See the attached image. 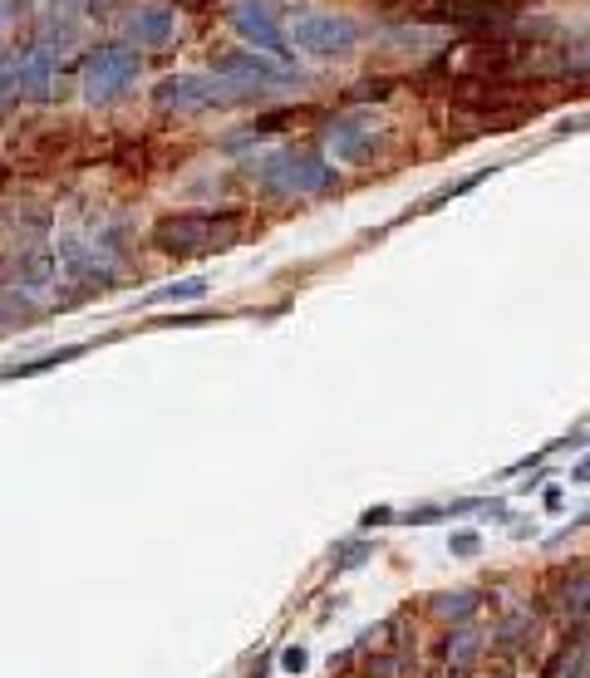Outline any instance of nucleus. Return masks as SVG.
Listing matches in <instances>:
<instances>
[{"instance_id": "nucleus-9", "label": "nucleus", "mask_w": 590, "mask_h": 678, "mask_svg": "<svg viewBox=\"0 0 590 678\" xmlns=\"http://www.w3.org/2000/svg\"><path fill=\"white\" fill-rule=\"evenodd\" d=\"M123 34H129L133 50H163L177 34V10L163 0H139V6L123 16Z\"/></svg>"}, {"instance_id": "nucleus-5", "label": "nucleus", "mask_w": 590, "mask_h": 678, "mask_svg": "<svg viewBox=\"0 0 590 678\" xmlns=\"http://www.w3.org/2000/svg\"><path fill=\"white\" fill-rule=\"evenodd\" d=\"M359 40H365L359 20L330 16V10H305V16H295L291 26H286V44H291V50L315 54V60H330V54L359 50Z\"/></svg>"}, {"instance_id": "nucleus-14", "label": "nucleus", "mask_w": 590, "mask_h": 678, "mask_svg": "<svg viewBox=\"0 0 590 678\" xmlns=\"http://www.w3.org/2000/svg\"><path fill=\"white\" fill-rule=\"evenodd\" d=\"M492 178V168H482V172H468L462 182H448V188H438L434 198H428L424 206H442V202H452V198H462V192H472V188H482V182Z\"/></svg>"}, {"instance_id": "nucleus-21", "label": "nucleus", "mask_w": 590, "mask_h": 678, "mask_svg": "<svg viewBox=\"0 0 590 678\" xmlns=\"http://www.w3.org/2000/svg\"><path fill=\"white\" fill-rule=\"evenodd\" d=\"M6 30H10V0H0V40H6Z\"/></svg>"}, {"instance_id": "nucleus-10", "label": "nucleus", "mask_w": 590, "mask_h": 678, "mask_svg": "<svg viewBox=\"0 0 590 678\" xmlns=\"http://www.w3.org/2000/svg\"><path fill=\"white\" fill-rule=\"evenodd\" d=\"M212 241H217V246H232L236 236H217V222H212V216H167V222L157 226V246L177 251V256L212 246Z\"/></svg>"}, {"instance_id": "nucleus-18", "label": "nucleus", "mask_w": 590, "mask_h": 678, "mask_svg": "<svg viewBox=\"0 0 590 678\" xmlns=\"http://www.w3.org/2000/svg\"><path fill=\"white\" fill-rule=\"evenodd\" d=\"M448 550H452V556H478V550H482V536H478V532H452V536H448Z\"/></svg>"}, {"instance_id": "nucleus-16", "label": "nucleus", "mask_w": 590, "mask_h": 678, "mask_svg": "<svg viewBox=\"0 0 590 678\" xmlns=\"http://www.w3.org/2000/svg\"><path fill=\"white\" fill-rule=\"evenodd\" d=\"M472 605H478V590H452V595H442L434 610H438V615H468Z\"/></svg>"}, {"instance_id": "nucleus-22", "label": "nucleus", "mask_w": 590, "mask_h": 678, "mask_svg": "<svg viewBox=\"0 0 590 678\" xmlns=\"http://www.w3.org/2000/svg\"><path fill=\"white\" fill-rule=\"evenodd\" d=\"M571 482H590V457H586V463H581V467H576V473H571Z\"/></svg>"}, {"instance_id": "nucleus-3", "label": "nucleus", "mask_w": 590, "mask_h": 678, "mask_svg": "<svg viewBox=\"0 0 590 678\" xmlns=\"http://www.w3.org/2000/svg\"><path fill=\"white\" fill-rule=\"evenodd\" d=\"M157 109H173V113H207V109H232V103H246L256 99L246 84L236 79H222V74H167L163 84L153 89Z\"/></svg>"}, {"instance_id": "nucleus-12", "label": "nucleus", "mask_w": 590, "mask_h": 678, "mask_svg": "<svg viewBox=\"0 0 590 678\" xmlns=\"http://www.w3.org/2000/svg\"><path fill=\"white\" fill-rule=\"evenodd\" d=\"M207 291H212L207 275H187V281H167V285H157L153 295H143V305H187V301H202Z\"/></svg>"}, {"instance_id": "nucleus-20", "label": "nucleus", "mask_w": 590, "mask_h": 678, "mask_svg": "<svg viewBox=\"0 0 590 678\" xmlns=\"http://www.w3.org/2000/svg\"><path fill=\"white\" fill-rule=\"evenodd\" d=\"M281 669H286V674H301V669H305V649L295 645V649L281 654Z\"/></svg>"}, {"instance_id": "nucleus-8", "label": "nucleus", "mask_w": 590, "mask_h": 678, "mask_svg": "<svg viewBox=\"0 0 590 678\" xmlns=\"http://www.w3.org/2000/svg\"><path fill=\"white\" fill-rule=\"evenodd\" d=\"M212 74L236 79V84H246L252 94H261V89H291V84H305L295 64H276V60H266V54H252V50H246V54H217Z\"/></svg>"}, {"instance_id": "nucleus-4", "label": "nucleus", "mask_w": 590, "mask_h": 678, "mask_svg": "<svg viewBox=\"0 0 590 678\" xmlns=\"http://www.w3.org/2000/svg\"><path fill=\"white\" fill-rule=\"evenodd\" d=\"M139 74H143V60L133 44H99L84 60V69H79V94L99 109V103H113L119 94H129L139 84Z\"/></svg>"}, {"instance_id": "nucleus-11", "label": "nucleus", "mask_w": 590, "mask_h": 678, "mask_svg": "<svg viewBox=\"0 0 590 678\" xmlns=\"http://www.w3.org/2000/svg\"><path fill=\"white\" fill-rule=\"evenodd\" d=\"M54 64H60V54H50L44 44L20 54V99H50Z\"/></svg>"}, {"instance_id": "nucleus-1", "label": "nucleus", "mask_w": 590, "mask_h": 678, "mask_svg": "<svg viewBox=\"0 0 590 678\" xmlns=\"http://www.w3.org/2000/svg\"><path fill=\"white\" fill-rule=\"evenodd\" d=\"M252 178L261 192L271 198H321V192L335 188V168L325 163L321 153L311 148H295V143H281L271 148L266 158H252Z\"/></svg>"}, {"instance_id": "nucleus-2", "label": "nucleus", "mask_w": 590, "mask_h": 678, "mask_svg": "<svg viewBox=\"0 0 590 678\" xmlns=\"http://www.w3.org/2000/svg\"><path fill=\"white\" fill-rule=\"evenodd\" d=\"M54 256H60V275L70 285H109L119 275V236L109 222L64 226L54 241Z\"/></svg>"}, {"instance_id": "nucleus-13", "label": "nucleus", "mask_w": 590, "mask_h": 678, "mask_svg": "<svg viewBox=\"0 0 590 678\" xmlns=\"http://www.w3.org/2000/svg\"><path fill=\"white\" fill-rule=\"evenodd\" d=\"M478 649H482V635H478V629H458V635L448 639V669H452V674L472 669V659H478Z\"/></svg>"}, {"instance_id": "nucleus-19", "label": "nucleus", "mask_w": 590, "mask_h": 678, "mask_svg": "<svg viewBox=\"0 0 590 678\" xmlns=\"http://www.w3.org/2000/svg\"><path fill=\"white\" fill-rule=\"evenodd\" d=\"M26 315V301L20 295H0V325H10V320Z\"/></svg>"}, {"instance_id": "nucleus-15", "label": "nucleus", "mask_w": 590, "mask_h": 678, "mask_svg": "<svg viewBox=\"0 0 590 678\" xmlns=\"http://www.w3.org/2000/svg\"><path fill=\"white\" fill-rule=\"evenodd\" d=\"M20 99V54H0V103Z\"/></svg>"}, {"instance_id": "nucleus-6", "label": "nucleus", "mask_w": 590, "mask_h": 678, "mask_svg": "<svg viewBox=\"0 0 590 678\" xmlns=\"http://www.w3.org/2000/svg\"><path fill=\"white\" fill-rule=\"evenodd\" d=\"M325 148L335 153V163L369 168L384 148V119L374 109H349L325 129Z\"/></svg>"}, {"instance_id": "nucleus-17", "label": "nucleus", "mask_w": 590, "mask_h": 678, "mask_svg": "<svg viewBox=\"0 0 590 678\" xmlns=\"http://www.w3.org/2000/svg\"><path fill=\"white\" fill-rule=\"evenodd\" d=\"M566 610H571V615H586L590 610V570L571 585V590H566Z\"/></svg>"}, {"instance_id": "nucleus-7", "label": "nucleus", "mask_w": 590, "mask_h": 678, "mask_svg": "<svg viewBox=\"0 0 590 678\" xmlns=\"http://www.w3.org/2000/svg\"><path fill=\"white\" fill-rule=\"evenodd\" d=\"M232 30L252 44V54H276V60H286V54H291L286 30H281V16H276V6H271V0H236V6H232Z\"/></svg>"}]
</instances>
